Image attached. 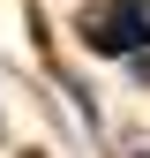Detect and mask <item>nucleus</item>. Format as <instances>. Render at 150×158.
<instances>
[{
	"label": "nucleus",
	"instance_id": "obj_1",
	"mask_svg": "<svg viewBox=\"0 0 150 158\" xmlns=\"http://www.w3.org/2000/svg\"><path fill=\"white\" fill-rule=\"evenodd\" d=\"M83 38L98 53H135L150 38V0H105V8H83Z\"/></svg>",
	"mask_w": 150,
	"mask_h": 158
}]
</instances>
